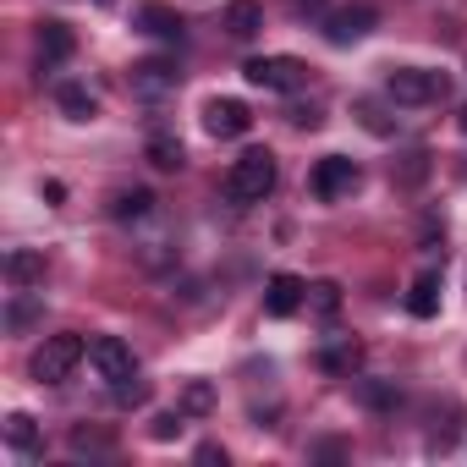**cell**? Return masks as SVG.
<instances>
[{"label":"cell","instance_id":"29","mask_svg":"<svg viewBox=\"0 0 467 467\" xmlns=\"http://www.w3.org/2000/svg\"><path fill=\"white\" fill-rule=\"evenodd\" d=\"M192 456H198L203 467H225V445H214V440H203V445H198Z\"/></svg>","mask_w":467,"mask_h":467},{"label":"cell","instance_id":"2","mask_svg":"<svg viewBox=\"0 0 467 467\" xmlns=\"http://www.w3.org/2000/svg\"><path fill=\"white\" fill-rule=\"evenodd\" d=\"M243 78H248L254 88H265V94H292V88L308 83V67H303L297 56H254V61L243 67Z\"/></svg>","mask_w":467,"mask_h":467},{"label":"cell","instance_id":"24","mask_svg":"<svg viewBox=\"0 0 467 467\" xmlns=\"http://www.w3.org/2000/svg\"><path fill=\"white\" fill-rule=\"evenodd\" d=\"M358 358H363V352H358V341H341V347L319 352V368H325V374H352V368H358Z\"/></svg>","mask_w":467,"mask_h":467},{"label":"cell","instance_id":"15","mask_svg":"<svg viewBox=\"0 0 467 467\" xmlns=\"http://www.w3.org/2000/svg\"><path fill=\"white\" fill-rule=\"evenodd\" d=\"M143 160H149L154 171H182V165H187V149H182V138H171V132H154V138L143 143Z\"/></svg>","mask_w":467,"mask_h":467},{"label":"cell","instance_id":"23","mask_svg":"<svg viewBox=\"0 0 467 467\" xmlns=\"http://www.w3.org/2000/svg\"><path fill=\"white\" fill-rule=\"evenodd\" d=\"M39 319H45V303H34V297H17V303L6 308V330H12V336H23V330L39 325Z\"/></svg>","mask_w":467,"mask_h":467},{"label":"cell","instance_id":"17","mask_svg":"<svg viewBox=\"0 0 467 467\" xmlns=\"http://www.w3.org/2000/svg\"><path fill=\"white\" fill-rule=\"evenodd\" d=\"M407 314L412 319H434L440 314V275H418L407 286Z\"/></svg>","mask_w":467,"mask_h":467},{"label":"cell","instance_id":"32","mask_svg":"<svg viewBox=\"0 0 467 467\" xmlns=\"http://www.w3.org/2000/svg\"><path fill=\"white\" fill-rule=\"evenodd\" d=\"M292 121H297V127H319V121H325V116H319V110H314V105H308V110H292Z\"/></svg>","mask_w":467,"mask_h":467},{"label":"cell","instance_id":"22","mask_svg":"<svg viewBox=\"0 0 467 467\" xmlns=\"http://www.w3.org/2000/svg\"><path fill=\"white\" fill-rule=\"evenodd\" d=\"M308 308H314L319 319H336V314H341V286H336V281H314V286H308Z\"/></svg>","mask_w":467,"mask_h":467},{"label":"cell","instance_id":"30","mask_svg":"<svg viewBox=\"0 0 467 467\" xmlns=\"http://www.w3.org/2000/svg\"><path fill=\"white\" fill-rule=\"evenodd\" d=\"M314 456H325V462H336V456H347V445H341V440H319V445H314Z\"/></svg>","mask_w":467,"mask_h":467},{"label":"cell","instance_id":"1","mask_svg":"<svg viewBox=\"0 0 467 467\" xmlns=\"http://www.w3.org/2000/svg\"><path fill=\"white\" fill-rule=\"evenodd\" d=\"M220 187H225L231 203H265V198L275 192V154H270V149H248V154H237Z\"/></svg>","mask_w":467,"mask_h":467},{"label":"cell","instance_id":"14","mask_svg":"<svg viewBox=\"0 0 467 467\" xmlns=\"http://www.w3.org/2000/svg\"><path fill=\"white\" fill-rule=\"evenodd\" d=\"M265 28V6H259V0H231V6H225V34L231 39H254Z\"/></svg>","mask_w":467,"mask_h":467},{"label":"cell","instance_id":"26","mask_svg":"<svg viewBox=\"0 0 467 467\" xmlns=\"http://www.w3.org/2000/svg\"><path fill=\"white\" fill-rule=\"evenodd\" d=\"M182 429H187V412H182V407H176V412H154V418H149V440H160V445H165V440H176Z\"/></svg>","mask_w":467,"mask_h":467},{"label":"cell","instance_id":"16","mask_svg":"<svg viewBox=\"0 0 467 467\" xmlns=\"http://www.w3.org/2000/svg\"><path fill=\"white\" fill-rule=\"evenodd\" d=\"M56 105L67 110V121H94V116H99V99H94L83 83H61V88H56Z\"/></svg>","mask_w":467,"mask_h":467},{"label":"cell","instance_id":"7","mask_svg":"<svg viewBox=\"0 0 467 467\" xmlns=\"http://www.w3.org/2000/svg\"><path fill=\"white\" fill-rule=\"evenodd\" d=\"M379 28V12L374 6H341V12H325V39L330 45H358V39H368Z\"/></svg>","mask_w":467,"mask_h":467},{"label":"cell","instance_id":"6","mask_svg":"<svg viewBox=\"0 0 467 467\" xmlns=\"http://www.w3.org/2000/svg\"><path fill=\"white\" fill-rule=\"evenodd\" d=\"M88 363H94L99 379H110V385H121V379L138 374V358H132V347H127L121 336H94V341H88Z\"/></svg>","mask_w":467,"mask_h":467},{"label":"cell","instance_id":"12","mask_svg":"<svg viewBox=\"0 0 467 467\" xmlns=\"http://www.w3.org/2000/svg\"><path fill=\"white\" fill-rule=\"evenodd\" d=\"M72 50H78V34L67 23H39V67L45 72H56L61 61H72Z\"/></svg>","mask_w":467,"mask_h":467},{"label":"cell","instance_id":"5","mask_svg":"<svg viewBox=\"0 0 467 467\" xmlns=\"http://www.w3.org/2000/svg\"><path fill=\"white\" fill-rule=\"evenodd\" d=\"M385 94H390L396 105L418 110V105H434V99L445 94V78L429 72V67H396V72L385 78Z\"/></svg>","mask_w":467,"mask_h":467},{"label":"cell","instance_id":"4","mask_svg":"<svg viewBox=\"0 0 467 467\" xmlns=\"http://www.w3.org/2000/svg\"><path fill=\"white\" fill-rule=\"evenodd\" d=\"M83 352H88V347H83V336H45V347L34 352V363H28V368H34V379H39V385H61V379L83 363Z\"/></svg>","mask_w":467,"mask_h":467},{"label":"cell","instance_id":"3","mask_svg":"<svg viewBox=\"0 0 467 467\" xmlns=\"http://www.w3.org/2000/svg\"><path fill=\"white\" fill-rule=\"evenodd\" d=\"M358 182H363V171H358V160H347V154H325V160L308 171V187H314L319 203H341V198H352Z\"/></svg>","mask_w":467,"mask_h":467},{"label":"cell","instance_id":"19","mask_svg":"<svg viewBox=\"0 0 467 467\" xmlns=\"http://www.w3.org/2000/svg\"><path fill=\"white\" fill-rule=\"evenodd\" d=\"M110 214H116V220H143V214H154V192H149V187H121V192L110 198Z\"/></svg>","mask_w":467,"mask_h":467},{"label":"cell","instance_id":"33","mask_svg":"<svg viewBox=\"0 0 467 467\" xmlns=\"http://www.w3.org/2000/svg\"><path fill=\"white\" fill-rule=\"evenodd\" d=\"M456 127H462V132H467V105H462V110H456Z\"/></svg>","mask_w":467,"mask_h":467},{"label":"cell","instance_id":"31","mask_svg":"<svg viewBox=\"0 0 467 467\" xmlns=\"http://www.w3.org/2000/svg\"><path fill=\"white\" fill-rule=\"evenodd\" d=\"M297 17H325V0H292Z\"/></svg>","mask_w":467,"mask_h":467},{"label":"cell","instance_id":"9","mask_svg":"<svg viewBox=\"0 0 467 467\" xmlns=\"http://www.w3.org/2000/svg\"><path fill=\"white\" fill-rule=\"evenodd\" d=\"M176 61H165V56H149V61H138L132 67V94L138 99H165V94H176Z\"/></svg>","mask_w":467,"mask_h":467},{"label":"cell","instance_id":"11","mask_svg":"<svg viewBox=\"0 0 467 467\" xmlns=\"http://www.w3.org/2000/svg\"><path fill=\"white\" fill-rule=\"evenodd\" d=\"M132 23H138L149 39H165V45H182V34H187V23H182L171 6H160V0H143V6L132 12Z\"/></svg>","mask_w":467,"mask_h":467},{"label":"cell","instance_id":"21","mask_svg":"<svg viewBox=\"0 0 467 467\" xmlns=\"http://www.w3.org/2000/svg\"><path fill=\"white\" fill-rule=\"evenodd\" d=\"M72 456H105V451H116V434H105V429H72Z\"/></svg>","mask_w":467,"mask_h":467},{"label":"cell","instance_id":"8","mask_svg":"<svg viewBox=\"0 0 467 467\" xmlns=\"http://www.w3.org/2000/svg\"><path fill=\"white\" fill-rule=\"evenodd\" d=\"M254 127V110L243 99H203V132L209 138H243Z\"/></svg>","mask_w":467,"mask_h":467},{"label":"cell","instance_id":"27","mask_svg":"<svg viewBox=\"0 0 467 467\" xmlns=\"http://www.w3.org/2000/svg\"><path fill=\"white\" fill-rule=\"evenodd\" d=\"M214 407V385L209 379H187V390H182V412H209Z\"/></svg>","mask_w":467,"mask_h":467},{"label":"cell","instance_id":"28","mask_svg":"<svg viewBox=\"0 0 467 467\" xmlns=\"http://www.w3.org/2000/svg\"><path fill=\"white\" fill-rule=\"evenodd\" d=\"M116 401H121V407H143V401H149V385L132 374V379H121V385H116Z\"/></svg>","mask_w":467,"mask_h":467},{"label":"cell","instance_id":"18","mask_svg":"<svg viewBox=\"0 0 467 467\" xmlns=\"http://www.w3.org/2000/svg\"><path fill=\"white\" fill-rule=\"evenodd\" d=\"M358 401L368 412H396L401 407V385L396 379H358Z\"/></svg>","mask_w":467,"mask_h":467},{"label":"cell","instance_id":"25","mask_svg":"<svg viewBox=\"0 0 467 467\" xmlns=\"http://www.w3.org/2000/svg\"><path fill=\"white\" fill-rule=\"evenodd\" d=\"M352 116H358V121H363L374 138H390V132H396V121H390V116H385L374 99H358V105H352Z\"/></svg>","mask_w":467,"mask_h":467},{"label":"cell","instance_id":"20","mask_svg":"<svg viewBox=\"0 0 467 467\" xmlns=\"http://www.w3.org/2000/svg\"><path fill=\"white\" fill-rule=\"evenodd\" d=\"M6 445H12L17 456H34V451H39V423H34L28 412H12V418H6Z\"/></svg>","mask_w":467,"mask_h":467},{"label":"cell","instance_id":"10","mask_svg":"<svg viewBox=\"0 0 467 467\" xmlns=\"http://www.w3.org/2000/svg\"><path fill=\"white\" fill-rule=\"evenodd\" d=\"M303 303H308V286H303L292 270H281V275L265 281V314H270V319H292Z\"/></svg>","mask_w":467,"mask_h":467},{"label":"cell","instance_id":"13","mask_svg":"<svg viewBox=\"0 0 467 467\" xmlns=\"http://www.w3.org/2000/svg\"><path fill=\"white\" fill-rule=\"evenodd\" d=\"M6 281H12L17 292L39 286V281H45V254H34V248H12V254H6Z\"/></svg>","mask_w":467,"mask_h":467}]
</instances>
